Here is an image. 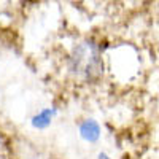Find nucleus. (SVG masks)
Segmentation results:
<instances>
[{
	"instance_id": "f257e3e1",
	"label": "nucleus",
	"mask_w": 159,
	"mask_h": 159,
	"mask_svg": "<svg viewBox=\"0 0 159 159\" xmlns=\"http://www.w3.org/2000/svg\"><path fill=\"white\" fill-rule=\"evenodd\" d=\"M69 70L75 78L86 83L99 80L103 72L100 48L92 40H83L81 43H78L70 52Z\"/></svg>"
},
{
	"instance_id": "f03ea898",
	"label": "nucleus",
	"mask_w": 159,
	"mask_h": 159,
	"mask_svg": "<svg viewBox=\"0 0 159 159\" xmlns=\"http://www.w3.org/2000/svg\"><path fill=\"white\" fill-rule=\"evenodd\" d=\"M80 135L86 142H96L100 137V127L94 119H86L84 123L80 124Z\"/></svg>"
},
{
	"instance_id": "7ed1b4c3",
	"label": "nucleus",
	"mask_w": 159,
	"mask_h": 159,
	"mask_svg": "<svg viewBox=\"0 0 159 159\" xmlns=\"http://www.w3.org/2000/svg\"><path fill=\"white\" fill-rule=\"evenodd\" d=\"M51 119H52V113H51L49 110H43L38 116H35V118L32 119V124H34L35 127L42 129V127H46V126L51 123Z\"/></svg>"
},
{
	"instance_id": "20e7f679",
	"label": "nucleus",
	"mask_w": 159,
	"mask_h": 159,
	"mask_svg": "<svg viewBox=\"0 0 159 159\" xmlns=\"http://www.w3.org/2000/svg\"><path fill=\"white\" fill-rule=\"evenodd\" d=\"M97 159H111L107 153H99V156H97Z\"/></svg>"
}]
</instances>
